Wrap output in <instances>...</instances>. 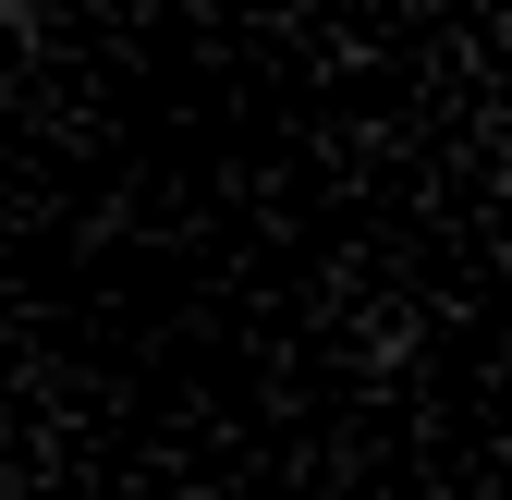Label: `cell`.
I'll list each match as a JSON object with an SVG mask.
<instances>
[{
	"label": "cell",
	"instance_id": "cell-1",
	"mask_svg": "<svg viewBox=\"0 0 512 500\" xmlns=\"http://www.w3.org/2000/svg\"><path fill=\"white\" fill-rule=\"evenodd\" d=\"M61 37V0H0V49H13V61H37Z\"/></svg>",
	"mask_w": 512,
	"mask_h": 500
}]
</instances>
